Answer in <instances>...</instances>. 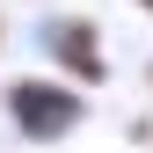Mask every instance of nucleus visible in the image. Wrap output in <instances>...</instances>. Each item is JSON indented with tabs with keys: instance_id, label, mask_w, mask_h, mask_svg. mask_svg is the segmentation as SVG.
Returning <instances> with one entry per match:
<instances>
[{
	"instance_id": "3",
	"label": "nucleus",
	"mask_w": 153,
	"mask_h": 153,
	"mask_svg": "<svg viewBox=\"0 0 153 153\" xmlns=\"http://www.w3.org/2000/svg\"><path fill=\"white\" fill-rule=\"evenodd\" d=\"M131 7H146V15H153V0H131Z\"/></svg>"
},
{
	"instance_id": "2",
	"label": "nucleus",
	"mask_w": 153,
	"mask_h": 153,
	"mask_svg": "<svg viewBox=\"0 0 153 153\" xmlns=\"http://www.w3.org/2000/svg\"><path fill=\"white\" fill-rule=\"evenodd\" d=\"M36 36H44V51L59 59V73H66L73 88H102V80H109V59H102V29H95L88 15H66V22H44Z\"/></svg>"
},
{
	"instance_id": "1",
	"label": "nucleus",
	"mask_w": 153,
	"mask_h": 153,
	"mask_svg": "<svg viewBox=\"0 0 153 153\" xmlns=\"http://www.w3.org/2000/svg\"><path fill=\"white\" fill-rule=\"evenodd\" d=\"M7 124L29 146H59L66 131L88 124V88L59 80V73H22V80H7Z\"/></svg>"
},
{
	"instance_id": "4",
	"label": "nucleus",
	"mask_w": 153,
	"mask_h": 153,
	"mask_svg": "<svg viewBox=\"0 0 153 153\" xmlns=\"http://www.w3.org/2000/svg\"><path fill=\"white\" fill-rule=\"evenodd\" d=\"M0 36H7V22H0Z\"/></svg>"
},
{
	"instance_id": "5",
	"label": "nucleus",
	"mask_w": 153,
	"mask_h": 153,
	"mask_svg": "<svg viewBox=\"0 0 153 153\" xmlns=\"http://www.w3.org/2000/svg\"><path fill=\"white\" fill-rule=\"evenodd\" d=\"M146 80H153V66H146Z\"/></svg>"
}]
</instances>
